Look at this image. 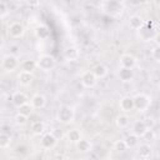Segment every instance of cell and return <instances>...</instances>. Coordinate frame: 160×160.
Wrapping results in <instances>:
<instances>
[{"label":"cell","mask_w":160,"mask_h":160,"mask_svg":"<svg viewBox=\"0 0 160 160\" xmlns=\"http://www.w3.org/2000/svg\"><path fill=\"white\" fill-rule=\"evenodd\" d=\"M134 109L142 112L145 110H148L150 108V104H151V99L149 95L144 94V92H139L136 94L134 98Z\"/></svg>","instance_id":"1"},{"label":"cell","mask_w":160,"mask_h":160,"mask_svg":"<svg viewBox=\"0 0 160 160\" xmlns=\"http://www.w3.org/2000/svg\"><path fill=\"white\" fill-rule=\"evenodd\" d=\"M74 118H75V112H74L72 108H70L68 105L61 106L58 111V121L61 124L68 125V124L74 121Z\"/></svg>","instance_id":"2"},{"label":"cell","mask_w":160,"mask_h":160,"mask_svg":"<svg viewBox=\"0 0 160 160\" xmlns=\"http://www.w3.org/2000/svg\"><path fill=\"white\" fill-rule=\"evenodd\" d=\"M38 62V68L42 71H50L55 68V58L52 55H49V54H42L36 60Z\"/></svg>","instance_id":"3"},{"label":"cell","mask_w":160,"mask_h":160,"mask_svg":"<svg viewBox=\"0 0 160 160\" xmlns=\"http://www.w3.org/2000/svg\"><path fill=\"white\" fill-rule=\"evenodd\" d=\"M19 65V60H18V56L12 55V54H8L2 58L1 60V68L5 70V71H14Z\"/></svg>","instance_id":"4"},{"label":"cell","mask_w":160,"mask_h":160,"mask_svg":"<svg viewBox=\"0 0 160 160\" xmlns=\"http://www.w3.org/2000/svg\"><path fill=\"white\" fill-rule=\"evenodd\" d=\"M102 8L110 15H119L124 10V4L120 1H105L102 2Z\"/></svg>","instance_id":"5"},{"label":"cell","mask_w":160,"mask_h":160,"mask_svg":"<svg viewBox=\"0 0 160 160\" xmlns=\"http://www.w3.org/2000/svg\"><path fill=\"white\" fill-rule=\"evenodd\" d=\"M24 32H25V28L21 22L19 21H14L11 22L9 26H8V34L14 38V39H20L24 36Z\"/></svg>","instance_id":"6"},{"label":"cell","mask_w":160,"mask_h":160,"mask_svg":"<svg viewBox=\"0 0 160 160\" xmlns=\"http://www.w3.org/2000/svg\"><path fill=\"white\" fill-rule=\"evenodd\" d=\"M80 80H81V84H82L85 88H89V89L94 88V86L96 85V82H98V79H96V76L94 75V72H92L91 70L84 71V72L81 74Z\"/></svg>","instance_id":"7"},{"label":"cell","mask_w":160,"mask_h":160,"mask_svg":"<svg viewBox=\"0 0 160 160\" xmlns=\"http://www.w3.org/2000/svg\"><path fill=\"white\" fill-rule=\"evenodd\" d=\"M58 142V138L52 134V132H46L41 136V140H40V145L41 148L44 149H52Z\"/></svg>","instance_id":"8"},{"label":"cell","mask_w":160,"mask_h":160,"mask_svg":"<svg viewBox=\"0 0 160 160\" xmlns=\"http://www.w3.org/2000/svg\"><path fill=\"white\" fill-rule=\"evenodd\" d=\"M80 56V51L76 46H68L64 50V59L66 61H75Z\"/></svg>","instance_id":"9"},{"label":"cell","mask_w":160,"mask_h":160,"mask_svg":"<svg viewBox=\"0 0 160 160\" xmlns=\"http://www.w3.org/2000/svg\"><path fill=\"white\" fill-rule=\"evenodd\" d=\"M120 65H121V68L134 69V66L136 65V59L131 54H122L120 58Z\"/></svg>","instance_id":"10"},{"label":"cell","mask_w":160,"mask_h":160,"mask_svg":"<svg viewBox=\"0 0 160 160\" xmlns=\"http://www.w3.org/2000/svg\"><path fill=\"white\" fill-rule=\"evenodd\" d=\"M146 130H148V126H146V124L142 120H136L132 124V126H131L132 134L136 135V136H139V138H142L144 134L146 132Z\"/></svg>","instance_id":"11"},{"label":"cell","mask_w":160,"mask_h":160,"mask_svg":"<svg viewBox=\"0 0 160 160\" xmlns=\"http://www.w3.org/2000/svg\"><path fill=\"white\" fill-rule=\"evenodd\" d=\"M119 108L124 112H129L134 110V99L131 96H124L119 101Z\"/></svg>","instance_id":"12"},{"label":"cell","mask_w":160,"mask_h":160,"mask_svg":"<svg viewBox=\"0 0 160 160\" xmlns=\"http://www.w3.org/2000/svg\"><path fill=\"white\" fill-rule=\"evenodd\" d=\"M11 102H12L14 106H16L19 109L20 106H22V105H25L28 102V96L21 91H16L11 96Z\"/></svg>","instance_id":"13"},{"label":"cell","mask_w":160,"mask_h":160,"mask_svg":"<svg viewBox=\"0 0 160 160\" xmlns=\"http://www.w3.org/2000/svg\"><path fill=\"white\" fill-rule=\"evenodd\" d=\"M118 76L122 82H129L134 79V71H132V69H126V68L120 66V69L118 71Z\"/></svg>","instance_id":"14"},{"label":"cell","mask_w":160,"mask_h":160,"mask_svg":"<svg viewBox=\"0 0 160 160\" xmlns=\"http://www.w3.org/2000/svg\"><path fill=\"white\" fill-rule=\"evenodd\" d=\"M34 80L32 72H26V71H20L18 75V81L21 86H29Z\"/></svg>","instance_id":"15"},{"label":"cell","mask_w":160,"mask_h":160,"mask_svg":"<svg viewBox=\"0 0 160 160\" xmlns=\"http://www.w3.org/2000/svg\"><path fill=\"white\" fill-rule=\"evenodd\" d=\"M30 104L32 105L34 109H42V108L46 105V98H45L42 94H35V95L31 98Z\"/></svg>","instance_id":"16"},{"label":"cell","mask_w":160,"mask_h":160,"mask_svg":"<svg viewBox=\"0 0 160 160\" xmlns=\"http://www.w3.org/2000/svg\"><path fill=\"white\" fill-rule=\"evenodd\" d=\"M138 154H139L140 159L146 160V159L151 158V155H152V149H151V146H150L149 144H141V145H139V148H138Z\"/></svg>","instance_id":"17"},{"label":"cell","mask_w":160,"mask_h":160,"mask_svg":"<svg viewBox=\"0 0 160 160\" xmlns=\"http://www.w3.org/2000/svg\"><path fill=\"white\" fill-rule=\"evenodd\" d=\"M129 26L132 29V30H140L142 26H144V21H142V18L140 15H131L129 18Z\"/></svg>","instance_id":"18"},{"label":"cell","mask_w":160,"mask_h":160,"mask_svg":"<svg viewBox=\"0 0 160 160\" xmlns=\"http://www.w3.org/2000/svg\"><path fill=\"white\" fill-rule=\"evenodd\" d=\"M38 68V62L36 60L32 59H26L21 62V71H26V72H32L35 69Z\"/></svg>","instance_id":"19"},{"label":"cell","mask_w":160,"mask_h":160,"mask_svg":"<svg viewBox=\"0 0 160 160\" xmlns=\"http://www.w3.org/2000/svg\"><path fill=\"white\" fill-rule=\"evenodd\" d=\"M91 71L94 72V75L96 76V79H104L108 75V68L105 65H102V64H96L92 68Z\"/></svg>","instance_id":"20"},{"label":"cell","mask_w":160,"mask_h":160,"mask_svg":"<svg viewBox=\"0 0 160 160\" xmlns=\"http://www.w3.org/2000/svg\"><path fill=\"white\" fill-rule=\"evenodd\" d=\"M66 139L69 142H72V144H76L79 142L82 138H81V132L78 130V129H71L66 132Z\"/></svg>","instance_id":"21"},{"label":"cell","mask_w":160,"mask_h":160,"mask_svg":"<svg viewBox=\"0 0 160 160\" xmlns=\"http://www.w3.org/2000/svg\"><path fill=\"white\" fill-rule=\"evenodd\" d=\"M49 35H50V31H49V28H48V26H45V25H39V26H36V29H35V36H36L38 39L45 40V39L49 38Z\"/></svg>","instance_id":"22"},{"label":"cell","mask_w":160,"mask_h":160,"mask_svg":"<svg viewBox=\"0 0 160 160\" xmlns=\"http://www.w3.org/2000/svg\"><path fill=\"white\" fill-rule=\"evenodd\" d=\"M115 122H116V126H118L119 129H125V128H128L129 124H130V118H129L126 114H120V115L116 116Z\"/></svg>","instance_id":"23"},{"label":"cell","mask_w":160,"mask_h":160,"mask_svg":"<svg viewBox=\"0 0 160 160\" xmlns=\"http://www.w3.org/2000/svg\"><path fill=\"white\" fill-rule=\"evenodd\" d=\"M75 145H76L78 151H80V152H89V151L91 150V144H90V141H89V140H85V139H81V140H80L79 142H76Z\"/></svg>","instance_id":"24"},{"label":"cell","mask_w":160,"mask_h":160,"mask_svg":"<svg viewBox=\"0 0 160 160\" xmlns=\"http://www.w3.org/2000/svg\"><path fill=\"white\" fill-rule=\"evenodd\" d=\"M124 140H125L128 148H130V149H131V148H136V146H139V136L134 135L132 132L129 134V135H126Z\"/></svg>","instance_id":"25"},{"label":"cell","mask_w":160,"mask_h":160,"mask_svg":"<svg viewBox=\"0 0 160 160\" xmlns=\"http://www.w3.org/2000/svg\"><path fill=\"white\" fill-rule=\"evenodd\" d=\"M44 130H45V124L42 121H34L31 124V131H32V134L41 135V134H44Z\"/></svg>","instance_id":"26"},{"label":"cell","mask_w":160,"mask_h":160,"mask_svg":"<svg viewBox=\"0 0 160 160\" xmlns=\"http://www.w3.org/2000/svg\"><path fill=\"white\" fill-rule=\"evenodd\" d=\"M10 142H11L10 134L1 131V134H0V148L1 149H6L8 146H10Z\"/></svg>","instance_id":"27"},{"label":"cell","mask_w":160,"mask_h":160,"mask_svg":"<svg viewBox=\"0 0 160 160\" xmlns=\"http://www.w3.org/2000/svg\"><path fill=\"white\" fill-rule=\"evenodd\" d=\"M32 110H34L32 105H31L30 102H26L25 105H22V106H20V108H19V111H18V112H20V114H22V115L29 116V115H31V114H32Z\"/></svg>","instance_id":"28"},{"label":"cell","mask_w":160,"mask_h":160,"mask_svg":"<svg viewBox=\"0 0 160 160\" xmlns=\"http://www.w3.org/2000/svg\"><path fill=\"white\" fill-rule=\"evenodd\" d=\"M9 12H10V8H9L8 2H5V1H0V18H1V19L6 18Z\"/></svg>","instance_id":"29"},{"label":"cell","mask_w":160,"mask_h":160,"mask_svg":"<svg viewBox=\"0 0 160 160\" xmlns=\"http://www.w3.org/2000/svg\"><path fill=\"white\" fill-rule=\"evenodd\" d=\"M126 149H128V145H126L125 140H116V141L114 142V150H116V151H119V152H122V151H125Z\"/></svg>","instance_id":"30"},{"label":"cell","mask_w":160,"mask_h":160,"mask_svg":"<svg viewBox=\"0 0 160 160\" xmlns=\"http://www.w3.org/2000/svg\"><path fill=\"white\" fill-rule=\"evenodd\" d=\"M28 118H29V116H26V115H22V114H20V112H18V114L15 115L14 120H15L16 125L22 126V125H25V124L28 122Z\"/></svg>","instance_id":"31"},{"label":"cell","mask_w":160,"mask_h":160,"mask_svg":"<svg viewBox=\"0 0 160 160\" xmlns=\"http://www.w3.org/2000/svg\"><path fill=\"white\" fill-rule=\"evenodd\" d=\"M142 139H144V140H146V141H152V140L155 139V132H154L152 130L148 129V130H146V132L144 134Z\"/></svg>","instance_id":"32"},{"label":"cell","mask_w":160,"mask_h":160,"mask_svg":"<svg viewBox=\"0 0 160 160\" xmlns=\"http://www.w3.org/2000/svg\"><path fill=\"white\" fill-rule=\"evenodd\" d=\"M151 55H152V59L156 60V61H160V46H155L151 51Z\"/></svg>","instance_id":"33"},{"label":"cell","mask_w":160,"mask_h":160,"mask_svg":"<svg viewBox=\"0 0 160 160\" xmlns=\"http://www.w3.org/2000/svg\"><path fill=\"white\" fill-rule=\"evenodd\" d=\"M154 41H155V44H156V46H160V32H158V34H155V36H154V39H152Z\"/></svg>","instance_id":"34"},{"label":"cell","mask_w":160,"mask_h":160,"mask_svg":"<svg viewBox=\"0 0 160 160\" xmlns=\"http://www.w3.org/2000/svg\"><path fill=\"white\" fill-rule=\"evenodd\" d=\"M76 160H85V159H76Z\"/></svg>","instance_id":"35"},{"label":"cell","mask_w":160,"mask_h":160,"mask_svg":"<svg viewBox=\"0 0 160 160\" xmlns=\"http://www.w3.org/2000/svg\"><path fill=\"white\" fill-rule=\"evenodd\" d=\"M108 160H115V159H108Z\"/></svg>","instance_id":"36"},{"label":"cell","mask_w":160,"mask_h":160,"mask_svg":"<svg viewBox=\"0 0 160 160\" xmlns=\"http://www.w3.org/2000/svg\"><path fill=\"white\" fill-rule=\"evenodd\" d=\"M130 160H138V159H130Z\"/></svg>","instance_id":"37"}]
</instances>
